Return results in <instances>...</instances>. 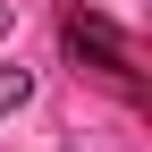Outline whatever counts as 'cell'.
Returning <instances> with one entry per match:
<instances>
[{
  "label": "cell",
  "instance_id": "obj_3",
  "mask_svg": "<svg viewBox=\"0 0 152 152\" xmlns=\"http://www.w3.org/2000/svg\"><path fill=\"white\" fill-rule=\"evenodd\" d=\"M0 34H9V0H0Z\"/></svg>",
  "mask_w": 152,
  "mask_h": 152
},
{
  "label": "cell",
  "instance_id": "obj_1",
  "mask_svg": "<svg viewBox=\"0 0 152 152\" xmlns=\"http://www.w3.org/2000/svg\"><path fill=\"white\" fill-rule=\"evenodd\" d=\"M59 42H68V59H76V68L110 76L127 102H144V93H152V76H144V42H135L127 26H110L102 9H85V0H76V9H68V26H59Z\"/></svg>",
  "mask_w": 152,
  "mask_h": 152
},
{
  "label": "cell",
  "instance_id": "obj_2",
  "mask_svg": "<svg viewBox=\"0 0 152 152\" xmlns=\"http://www.w3.org/2000/svg\"><path fill=\"white\" fill-rule=\"evenodd\" d=\"M26 102H34V76H26V68H0V118L26 110Z\"/></svg>",
  "mask_w": 152,
  "mask_h": 152
}]
</instances>
